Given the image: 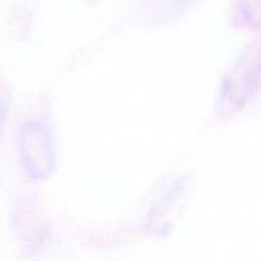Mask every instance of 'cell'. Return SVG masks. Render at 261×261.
<instances>
[{
  "label": "cell",
  "mask_w": 261,
  "mask_h": 261,
  "mask_svg": "<svg viewBox=\"0 0 261 261\" xmlns=\"http://www.w3.org/2000/svg\"><path fill=\"white\" fill-rule=\"evenodd\" d=\"M261 88V36L250 41L222 79L214 114L228 120L239 115Z\"/></svg>",
  "instance_id": "obj_1"
},
{
  "label": "cell",
  "mask_w": 261,
  "mask_h": 261,
  "mask_svg": "<svg viewBox=\"0 0 261 261\" xmlns=\"http://www.w3.org/2000/svg\"><path fill=\"white\" fill-rule=\"evenodd\" d=\"M20 160L28 177L33 181L47 180L56 166V147L50 127L42 120H28L18 137Z\"/></svg>",
  "instance_id": "obj_2"
},
{
  "label": "cell",
  "mask_w": 261,
  "mask_h": 261,
  "mask_svg": "<svg viewBox=\"0 0 261 261\" xmlns=\"http://www.w3.org/2000/svg\"><path fill=\"white\" fill-rule=\"evenodd\" d=\"M191 181L181 176L171 185L166 195L158 201L148 216L145 227L157 236H166L173 229L180 219L190 195Z\"/></svg>",
  "instance_id": "obj_3"
},
{
  "label": "cell",
  "mask_w": 261,
  "mask_h": 261,
  "mask_svg": "<svg viewBox=\"0 0 261 261\" xmlns=\"http://www.w3.org/2000/svg\"><path fill=\"white\" fill-rule=\"evenodd\" d=\"M234 19L242 28H261V0H236Z\"/></svg>",
  "instance_id": "obj_4"
},
{
  "label": "cell",
  "mask_w": 261,
  "mask_h": 261,
  "mask_svg": "<svg viewBox=\"0 0 261 261\" xmlns=\"http://www.w3.org/2000/svg\"><path fill=\"white\" fill-rule=\"evenodd\" d=\"M161 2L162 4L158 7H160V10L162 9V18L171 19L185 12L188 8L191 7V4H194L195 0H158V3Z\"/></svg>",
  "instance_id": "obj_5"
},
{
  "label": "cell",
  "mask_w": 261,
  "mask_h": 261,
  "mask_svg": "<svg viewBox=\"0 0 261 261\" xmlns=\"http://www.w3.org/2000/svg\"><path fill=\"white\" fill-rule=\"evenodd\" d=\"M10 106H0V133H2V127L4 125L5 120H7L8 112H9Z\"/></svg>",
  "instance_id": "obj_6"
}]
</instances>
